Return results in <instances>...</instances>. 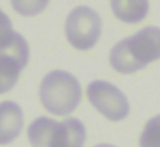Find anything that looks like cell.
<instances>
[{"label": "cell", "instance_id": "8992f818", "mask_svg": "<svg viewBox=\"0 0 160 147\" xmlns=\"http://www.w3.org/2000/svg\"><path fill=\"white\" fill-rule=\"evenodd\" d=\"M29 61V47L24 36L16 33L9 45L0 49V94H7L16 87L21 71Z\"/></svg>", "mask_w": 160, "mask_h": 147}, {"label": "cell", "instance_id": "30bf717a", "mask_svg": "<svg viewBox=\"0 0 160 147\" xmlns=\"http://www.w3.org/2000/svg\"><path fill=\"white\" fill-rule=\"evenodd\" d=\"M50 0H11V5L18 14L24 18H33L38 16L48 7Z\"/></svg>", "mask_w": 160, "mask_h": 147}, {"label": "cell", "instance_id": "8fae6325", "mask_svg": "<svg viewBox=\"0 0 160 147\" xmlns=\"http://www.w3.org/2000/svg\"><path fill=\"white\" fill-rule=\"evenodd\" d=\"M14 28H12V21L2 9H0V49L12 42V38L16 36Z\"/></svg>", "mask_w": 160, "mask_h": 147}, {"label": "cell", "instance_id": "277c9868", "mask_svg": "<svg viewBox=\"0 0 160 147\" xmlns=\"http://www.w3.org/2000/svg\"><path fill=\"white\" fill-rule=\"evenodd\" d=\"M66 38L74 49L90 50L97 45L102 35V18L95 9L78 5L66 18Z\"/></svg>", "mask_w": 160, "mask_h": 147}, {"label": "cell", "instance_id": "7c38bea8", "mask_svg": "<svg viewBox=\"0 0 160 147\" xmlns=\"http://www.w3.org/2000/svg\"><path fill=\"white\" fill-rule=\"evenodd\" d=\"M95 147H115V145H112V144H98V145H95Z\"/></svg>", "mask_w": 160, "mask_h": 147}, {"label": "cell", "instance_id": "9c48e42d", "mask_svg": "<svg viewBox=\"0 0 160 147\" xmlns=\"http://www.w3.org/2000/svg\"><path fill=\"white\" fill-rule=\"evenodd\" d=\"M139 147H160V114L153 116L143 126L139 135Z\"/></svg>", "mask_w": 160, "mask_h": 147}, {"label": "cell", "instance_id": "5b68a950", "mask_svg": "<svg viewBox=\"0 0 160 147\" xmlns=\"http://www.w3.org/2000/svg\"><path fill=\"white\" fill-rule=\"evenodd\" d=\"M86 97L90 104L108 121H122L129 116L128 97L114 83L105 80L91 81L86 87Z\"/></svg>", "mask_w": 160, "mask_h": 147}, {"label": "cell", "instance_id": "52a82bcc", "mask_svg": "<svg viewBox=\"0 0 160 147\" xmlns=\"http://www.w3.org/2000/svg\"><path fill=\"white\" fill-rule=\"evenodd\" d=\"M24 114L18 102H0V145H9L22 132Z\"/></svg>", "mask_w": 160, "mask_h": 147}, {"label": "cell", "instance_id": "ba28073f", "mask_svg": "<svg viewBox=\"0 0 160 147\" xmlns=\"http://www.w3.org/2000/svg\"><path fill=\"white\" fill-rule=\"evenodd\" d=\"M114 16L126 24H138L148 16V0H110Z\"/></svg>", "mask_w": 160, "mask_h": 147}, {"label": "cell", "instance_id": "3957f363", "mask_svg": "<svg viewBox=\"0 0 160 147\" xmlns=\"http://www.w3.org/2000/svg\"><path fill=\"white\" fill-rule=\"evenodd\" d=\"M40 101L48 112L55 116H67L81 102V85L74 74L62 69L50 71L40 83Z\"/></svg>", "mask_w": 160, "mask_h": 147}, {"label": "cell", "instance_id": "7a4b0ae2", "mask_svg": "<svg viewBox=\"0 0 160 147\" xmlns=\"http://www.w3.org/2000/svg\"><path fill=\"white\" fill-rule=\"evenodd\" d=\"M28 139L33 147H84L86 128L78 118L55 121L40 116L28 126Z\"/></svg>", "mask_w": 160, "mask_h": 147}, {"label": "cell", "instance_id": "6da1fadb", "mask_svg": "<svg viewBox=\"0 0 160 147\" xmlns=\"http://www.w3.org/2000/svg\"><path fill=\"white\" fill-rule=\"evenodd\" d=\"M160 59V28L146 26L117 42L110 50V66L117 73L132 74Z\"/></svg>", "mask_w": 160, "mask_h": 147}]
</instances>
